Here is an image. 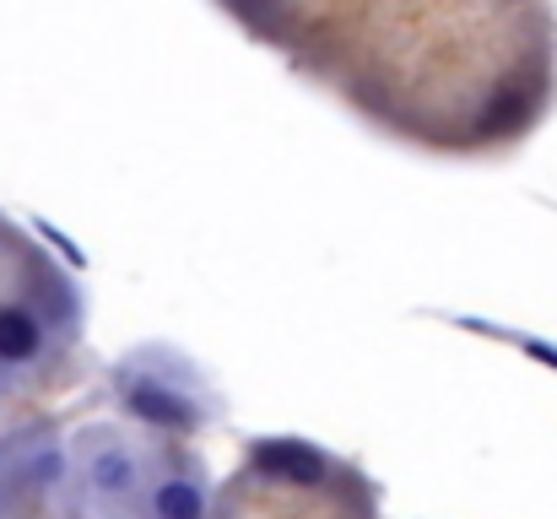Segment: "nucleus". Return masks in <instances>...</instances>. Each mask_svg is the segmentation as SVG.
Here are the masks:
<instances>
[{
  "label": "nucleus",
  "instance_id": "nucleus-1",
  "mask_svg": "<svg viewBox=\"0 0 557 519\" xmlns=\"http://www.w3.org/2000/svg\"><path fill=\"white\" fill-rule=\"evenodd\" d=\"M114 400L125 406V417H136L158 433H195L200 417H206V400H200L195 379H174L169 357H158V351L131 357L114 373Z\"/></svg>",
  "mask_w": 557,
  "mask_h": 519
},
{
  "label": "nucleus",
  "instance_id": "nucleus-5",
  "mask_svg": "<svg viewBox=\"0 0 557 519\" xmlns=\"http://www.w3.org/2000/svg\"><path fill=\"white\" fill-rule=\"evenodd\" d=\"M147 509H152V519H206V482H200V471L185 466V471L158 477L152 493H147Z\"/></svg>",
  "mask_w": 557,
  "mask_h": 519
},
{
  "label": "nucleus",
  "instance_id": "nucleus-6",
  "mask_svg": "<svg viewBox=\"0 0 557 519\" xmlns=\"http://www.w3.org/2000/svg\"><path fill=\"white\" fill-rule=\"evenodd\" d=\"M0 498H5V471H0Z\"/></svg>",
  "mask_w": 557,
  "mask_h": 519
},
{
  "label": "nucleus",
  "instance_id": "nucleus-3",
  "mask_svg": "<svg viewBox=\"0 0 557 519\" xmlns=\"http://www.w3.org/2000/svg\"><path fill=\"white\" fill-rule=\"evenodd\" d=\"M49 351V325L22 298H0V373H22Z\"/></svg>",
  "mask_w": 557,
  "mask_h": 519
},
{
  "label": "nucleus",
  "instance_id": "nucleus-2",
  "mask_svg": "<svg viewBox=\"0 0 557 519\" xmlns=\"http://www.w3.org/2000/svg\"><path fill=\"white\" fill-rule=\"evenodd\" d=\"M249 471L276 482V487H298V493H314L336 477V460L304 438H260L249 449Z\"/></svg>",
  "mask_w": 557,
  "mask_h": 519
},
{
  "label": "nucleus",
  "instance_id": "nucleus-4",
  "mask_svg": "<svg viewBox=\"0 0 557 519\" xmlns=\"http://www.w3.org/2000/svg\"><path fill=\"white\" fill-rule=\"evenodd\" d=\"M82 482H87L92 498H109V504L136 498V493H141V460H136V449H125V444H98V449L82 460Z\"/></svg>",
  "mask_w": 557,
  "mask_h": 519
}]
</instances>
